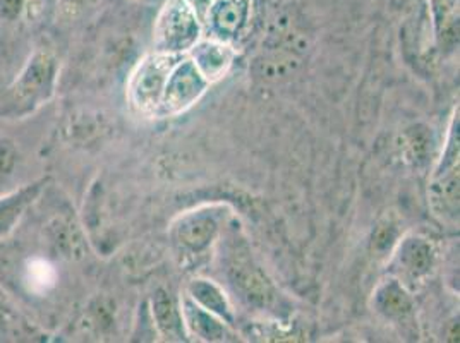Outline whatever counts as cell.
I'll use <instances>...</instances> for the list:
<instances>
[{
    "label": "cell",
    "instance_id": "cell-11",
    "mask_svg": "<svg viewBox=\"0 0 460 343\" xmlns=\"http://www.w3.org/2000/svg\"><path fill=\"white\" fill-rule=\"evenodd\" d=\"M58 282V271L47 259L33 258L24 267V284L30 292L43 295Z\"/></svg>",
    "mask_w": 460,
    "mask_h": 343
},
{
    "label": "cell",
    "instance_id": "cell-13",
    "mask_svg": "<svg viewBox=\"0 0 460 343\" xmlns=\"http://www.w3.org/2000/svg\"><path fill=\"white\" fill-rule=\"evenodd\" d=\"M33 4L35 0H0V21H20L31 11Z\"/></svg>",
    "mask_w": 460,
    "mask_h": 343
},
{
    "label": "cell",
    "instance_id": "cell-5",
    "mask_svg": "<svg viewBox=\"0 0 460 343\" xmlns=\"http://www.w3.org/2000/svg\"><path fill=\"white\" fill-rule=\"evenodd\" d=\"M250 2L251 0H217L215 4H211L205 21H208L213 37L227 43L235 39L250 18Z\"/></svg>",
    "mask_w": 460,
    "mask_h": 343
},
{
    "label": "cell",
    "instance_id": "cell-1",
    "mask_svg": "<svg viewBox=\"0 0 460 343\" xmlns=\"http://www.w3.org/2000/svg\"><path fill=\"white\" fill-rule=\"evenodd\" d=\"M181 58L179 54L156 52L139 62L128 88L131 105L139 114L158 115L167 79Z\"/></svg>",
    "mask_w": 460,
    "mask_h": 343
},
{
    "label": "cell",
    "instance_id": "cell-12",
    "mask_svg": "<svg viewBox=\"0 0 460 343\" xmlns=\"http://www.w3.org/2000/svg\"><path fill=\"white\" fill-rule=\"evenodd\" d=\"M215 233V224L211 218L191 216L181 225V239L191 249L205 248Z\"/></svg>",
    "mask_w": 460,
    "mask_h": 343
},
{
    "label": "cell",
    "instance_id": "cell-14",
    "mask_svg": "<svg viewBox=\"0 0 460 343\" xmlns=\"http://www.w3.org/2000/svg\"><path fill=\"white\" fill-rule=\"evenodd\" d=\"M16 163V152L11 146L9 141H0V179H4L7 173L14 169Z\"/></svg>",
    "mask_w": 460,
    "mask_h": 343
},
{
    "label": "cell",
    "instance_id": "cell-6",
    "mask_svg": "<svg viewBox=\"0 0 460 343\" xmlns=\"http://www.w3.org/2000/svg\"><path fill=\"white\" fill-rule=\"evenodd\" d=\"M192 62L208 83L217 81L229 71L235 52L227 41L208 40L192 45Z\"/></svg>",
    "mask_w": 460,
    "mask_h": 343
},
{
    "label": "cell",
    "instance_id": "cell-9",
    "mask_svg": "<svg viewBox=\"0 0 460 343\" xmlns=\"http://www.w3.org/2000/svg\"><path fill=\"white\" fill-rule=\"evenodd\" d=\"M182 318L186 320V324L192 330V333H196L198 337L205 339V340H222L226 335L224 324L217 321L213 318L210 311L203 309L201 305L196 304L194 301H186L184 309H182Z\"/></svg>",
    "mask_w": 460,
    "mask_h": 343
},
{
    "label": "cell",
    "instance_id": "cell-8",
    "mask_svg": "<svg viewBox=\"0 0 460 343\" xmlns=\"http://www.w3.org/2000/svg\"><path fill=\"white\" fill-rule=\"evenodd\" d=\"M155 320L162 333L171 340H182L184 339V318L179 312L177 305L165 292H158L155 295Z\"/></svg>",
    "mask_w": 460,
    "mask_h": 343
},
{
    "label": "cell",
    "instance_id": "cell-10",
    "mask_svg": "<svg viewBox=\"0 0 460 343\" xmlns=\"http://www.w3.org/2000/svg\"><path fill=\"white\" fill-rule=\"evenodd\" d=\"M192 301L203 309L210 311L211 314H218L220 318L232 321V309L226 295L220 292V288L210 284L208 280H196L191 288Z\"/></svg>",
    "mask_w": 460,
    "mask_h": 343
},
{
    "label": "cell",
    "instance_id": "cell-3",
    "mask_svg": "<svg viewBox=\"0 0 460 343\" xmlns=\"http://www.w3.org/2000/svg\"><path fill=\"white\" fill-rule=\"evenodd\" d=\"M58 76V58L49 52L33 54L13 84L14 100L28 109L39 107L54 95Z\"/></svg>",
    "mask_w": 460,
    "mask_h": 343
},
{
    "label": "cell",
    "instance_id": "cell-15",
    "mask_svg": "<svg viewBox=\"0 0 460 343\" xmlns=\"http://www.w3.org/2000/svg\"><path fill=\"white\" fill-rule=\"evenodd\" d=\"M190 5H191L192 11L196 13L198 20L205 21L207 14H208V9L213 4V0H186Z\"/></svg>",
    "mask_w": 460,
    "mask_h": 343
},
{
    "label": "cell",
    "instance_id": "cell-4",
    "mask_svg": "<svg viewBox=\"0 0 460 343\" xmlns=\"http://www.w3.org/2000/svg\"><path fill=\"white\" fill-rule=\"evenodd\" d=\"M208 81L201 76L192 60H179L167 79L158 115H175L205 93Z\"/></svg>",
    "mask_w": 460,
    "mask_h": 343
},
{
    "label": "cell",
    "instance_id": "cell-7",
    "mask_svg": "<svg viewBox=\"0 0 460 343\" xmlns=\"http://www.w3.org/2000/svg\"><path fill=\"white\" fill-rule=\"evenodd\" d=\"M43 188L45 179L0 198V239L11 235V232L16 229L24 213L39 199Z\"/></svg>",
    "mask_w": 460,
    "mask_h": 343
},
{
    "label": "cell",
    "instance_id": "cell-2",
    "mask_svg": "<svg viewBox=\"0 0 460 343\" xmlns=\"http://www.w3.org/2000/svg\"><path fill=\"white\" fill-rule=\"evenodd\" d=\"M199 22L186 0H167L155 26L156 52L179 54L198 41Z\"/></svg>",
    "mask_w": 460,
    "mask_h": 343
}]
</instances>
